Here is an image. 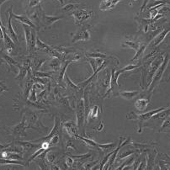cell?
<instances>
[{
	"label": "cell",
	"mask_w": 170,
	"mask_h": 170,
	"mask_svg": "<svg viewBox=\"0 0 170 170\" xmlns=\"http://www.w3.org/2000/svg\"><path fill=\"white\" fill-rule=\"evenodd\" d=\"M90 35L89 30L87 29H83L79 32H78L72 39V42H76L78 41H88L89 40Z\"/></svg>",
	"instance_id": "7"
},
{
	"label": "cell",
	"mask_w": 170,
	"mask_h": 170,
	"mask_svg": "<svg viewBox=\"0 0 170 170\" xmlns=\"http://www.w3.org/2000/svg\"><path fill=\"white\" fill-rule=\"evenodd\" d=\"M123 46H129L130 48H133L136 51H137L141 46L140 43L132 41H125V43L123 44Z\"/></svg>",
	"instance_id": "17"
},
{
	"label": "cell",
	"mask_w": 170,
	"mask_h": 170,
	"mask_svg": "<svg viewBox=\"0 0 170 170\" xmlns=\"http://www.w3.org/2000/svg\"><path fill=\"white\" fill-rule=\"evenodd\" d=\"M79 6H80V4H78V3H68L62 8V11L63 12H69L70 10H72L75 8H78Z\"/></svg>",
	"instance_id": "16"
},
{
	"label": "cell",
	"mask_w": 170,
	"mask_h": 170,
	"mask_svg": "<svg viewBox=\"0 0 170 170\" xmlns=\"http://www.w3.org/2000/svg\"><path fill=\"white\" fill-rule=\"evenodd\" d=\"M0 164H19V165H24L20 161H15V160H9L6 158H0Z\"/></svg>",
	"instance_id": "18"
},
{
	"label": "cell",
	"mask_w": 170,
	"mask_h": 170,
	"mask_svg": "<svg viewBox=\"0 0 170 170\" xmlns=\"http://www.w3.org/2000/svg\"><path fill=\"white\" fill-rule=\"evenodd\" d=\"M5 1H6V0H0V5H1V4L3 3V2H5Z\"/></svg>",
	"instance_id": "29"
},
{
	"label": "cell",
	"mask_w": 170,
	"mask_h": 170,
	"mask_svg": "<svg viewBox=\"0 0 170 170\" xmlns=\"http://www.w3.org/2000/svg\"><path fill=\"white\" fill-rule=\"evenodd\" d=\"M132 153H133L132 151H126V152H121V153L118 154L117 158H119V159H122V158H125V157H127V156L131 155V154H132Z\"/></svg>",
	"instance_id": "22"
},
{
	"label": "cell",
	"mask_w": 170,
	"mask_h": 170,
	"mask_svg": "<svg viewBox=\"0 0 170 170\" xmlns=\"http://www.w3.org/2000/svg\"><path fill=\"white\" fill-rule=\"evenodd\" d=\"M41 20L42 22L44 23V24H46V26H50L51 24L57 22V20H59L61 19H63V17H57V16H50V15H46V13H44L41 10Z\"/></svg>",
	"instance_id": "5"
},
{
	"label": "cell",
	"mask_w": 170,
	"mask_h": 170,
	"mask_svg": "<svg viewBox=\"0 0 170 170\" xmlns=\"http://www.w3.org/2000/svg\"><path fill=\"white\" fill-rule=\"evenodd\" d=\"M93 15V12L91 11H87L84 9H78L74 12L72 13V16L75 19V23L78 24H81L83 23L84 20H86L89 18H90Z\"/></svg>",
	"instance_id": "3"
},
{
	"label": "cell",
	"mask_w": 170,
	"mask_h": 170,
	"mask_svg": "<svg viewBox=\"0 0 170 170\" xmlns=\"http://www.w3.org/2000/svg\"><path fill=\"white\" fill-rule=\"evenodd\" d=\"M163 108H161V109L155 110V111H149V112H147V113L146 114H142V115H140V116L136 115V114L133 113V112H131V114L132 116H131L127 115V118L130 120H139V128H140V130H138V132H141V131H142V130H141V128H142V123L147 120L149 119V118H151L152 116H154V115H156V114L158 113V112H160V111H163Z\"/></svg>",
	"instance_id": "1"
},
{
	"label": "cell",
	"mask_w": 170,
	"mask_h": 170,
	"mask_svg": "<svg viewBox=\"0 0 170 170\" xmlns=\"http://www.w3.org/2000/svg\"><path fill=\"white\" fill-rule=\"evenodd\" d=\"M98 115V106H94L92 108V110L90 111V113L89 114V116H88V121L90 119H92V118H94V117H97Z\"/></svg>",
	"instance_id": "19"
},
{
	"label": "cell",
	"mask_w": 170,
	"mask_h": 170,
	"mask_svg": "<svg viewBox=\"0 0 170 170\" xmlns=\"http://www.w3.org/2000/svg\"><path fill=\"white\" fill-rule=\"evenodd\" d=\"M133 161H134V158H132V157H131V158H129V159H128V160H127V161L125 162V163H123L122 165H121V166H120V167L118 168V169H122L123 168L126 167V166H128V165H131V164H132V163H133Z\"/></svg>",
	"instance_id": "23"
},
{
	"label": "cell",
	"mask_w": 170,
	"mask_h": 170,
	"mask_svg": "<svg viewBox=\"0 0 170 170\" xmlns=\"http://www.w3.org/2000/svg\"><path fill=\"white\" fill-rule=\"evenodd\" d=\"M9 145H2V144H0V151L1 150H5L7 148V147H9Z\"/></svg>",
	"instance_id": "27"
},
{
	"label": "cell",
	"mask_w": 170,
	"mask_h": 170,
	"mask_svg": "<svg viewBox=\"0 0 170 170\" xmlns=\"http://www.w3.org/2000/svg\"><path fill=\"white\" fill-rule=\"evenodd\" d=\"M46 155H47V160L49 162H51V163H52V162H54V160H55V158H57V154H56V152H46Z\"/></svg>",
	"instance_id": "21"
},
{
	"label": "cell",
	"mask_w": 170,
	"mask_h": 170,
	"mask_svg": "<svg viewBox=\"0 0 170 170\" xmlns=\"http://www.w3.org/2000/svg\"><path fill=\"white\" fill-rule=\"evenodd\" d=\"M84 116H85V111H84V101L80 100L77 107V120H78V128H82L84 125Z\"/></svg>",
	"instance_id": "4"
},
{
	"label": "cell",
	"mask_w": 170,
	"mask_h": 170,
	"mask_svg": "<svg viewBox=\"0 0 170 170\" xmlns=\"http://www.w3.org/2000/svg\"><path fill=\"white\" fill-rule=\"evenodd\" d=\"M147 2H148V0H144V1H143V4H142V9H141V10H142H142L145 9V7H146V3H147Z\"/></svg>",
	"instance_id": "28"
},
{
	"label": "cell",
	"mask_w": 170,
	"mask_h": 170,
	"mask_svg": "<svg viewBox=\"0 0 170 170\" xmlns=\"http://www.w3.org/2000/svg\"><path fill=\"white\" fill-rule=\"evenodd\" d=\"M116 143H106V144H100L98 143V147L102 149L105 152H109L111 150H114L116 147Z\"/></svg>",
	"instance_id": "15"
},
{
	"label": "cell",
	"mask_w": 170,
	"mask_h": 170,
	"mask_svg": "<svg viewBox=\"0 0 170 170\" xmlns=\"http://www.w3.org/2000/svg\"><path fill=\"white\" fill-rule=\"evenodd\" d=\"M148 104H149V99L140 98V99H137V101L135 102V107L137 108L138 111H142L146 109Z\"/></svg>",
	"instance_id": "10"
},
{
	"label": "cell",
	"mask_w": 170,
	"mask_h": 170,
	"mask_svg": "<svg viewBox=\"0 0 170 170\" xmlns=\"http://www.w3.org/2000/svg\"><path fill=\"white\" fill-rule=\"evenodd\" d=\"M24 33H25V39H26L27 49L29 52H31L35 47V31L29 28V25L23 24Z\"/></svg>",
	"instance_id": "2"
},
{
	"label": "cell",
	"mask_w": 170,
	"mask_h": 170,
	"mask_svg": "<svg viewBox=\"0 0 170 170\" xmlns=\"http://www.w3.org/2000/svg\"><path fill=\"white\" fill-rule=\"evenodd\" d=\"M168 31H169V30H164L163 32L162 33V34H160V36H158V38L154 40V44H153V46H158V44H159V43H160V42L164 39V37H165V36L167 35V33L168 32Z\"/></svg>",
	"instance_id": "20"
},
{
	"label": "cell",
	"mask_w": 170,
	"mask_h": 170,
	"mask_svg": "<svg viewBox=\"0 0 170 170\" xmlns=\"http://www.w3.org/2000/svg\"><path fill=\"white\" fill-rule=\"evenodd\" d=\"M64 128L68 132V134L71 137H76L78 135V128L74 123L71 122V121L66 122L64 124Z\"/></svg>",
	"instance_id": "9"
},
{
	"label": "cell",
	"mask_w": 170,
	"mask_h": 170,
	"mask_svg": "<svg viewBox=\"0 0 170 170\" xmlns=\"http://www.w3.org/2000/svg\"><path fill=\"white\" fill-rule=\"evenodd\" d=\"M168 60V57H167L166 59L164 60L163 63L161 67L159 68V70H158V72H157V74H156V76L154 77V78H153V80H152V85H151V89H152V87L155 86L156 84L158 83V81L161 79L162 76H163V73L164 72V69H165V68L167 67Z\"/></svg>",
	"instance_id": "6"
},
{
	"label": "cell",
	"mask_w": 170,
	"mask_h": 170,
	"mask_svg": "<svg viewBox=\"0 0 170 170\" xmlns=\"http://www.w3.org/2000/svg\"><path fill=\"white\" fill-rule=\"evenodd\" d=\"M120 0H104L100 3L99 9L101 10H109L114 9Z\"/></svg>",
	"instance_id": "8"
},
{
	"label": "cell",
	"mask_w": 170,
	"mask_h": 170,
	"mask_svg": "<svg viewBox=\"0 0 170 170\" xmlns=\"http://www.w3.org/2000/svg\"><path fill=\"white\" fill-rule=\"evenodd\" d=\"M145 48H146V46H145V45L141 46L140 48H139V50H138V51H137V55H136V56H135V57H133L132 59H131V61H134V60L137 59V57H139V56H140L141 53H142V52H143L144 49H145Z\"/></svg>",
	"instance_id": "24"
},
{
	"label": "cell",
	"mask_w": 170,
	"mask_h": 170,
	"mask_svg": "<svg viewBox=\"0 0 170 170\" xmlns=\"http://www.w3.org/2000/svg\"><path fill=\"white\" fill-rule=\"evenodd\" d=\"M13 16L15 17L16 20H18L19 21H20V22H22L23 24H27V25H29V26H31L32 28H36V25L33 24L32 22H31V20H30L29 19L27 18L26 16H24V15H13Z\"/></svg>",
	"instance_id": "12"
},
{
	"label": "cell",
	"mask_w": 170,
	"mask_h": 170,
	"mask_svg": "<svg viewBox=\"0 0 170 170\" xmlns=\"http://www.w3.org/2000/svg\"><path fill=\"white\" fill-rule=\"evenodd\" d=\"M13 14L12 11L9 14V17L8 19V29H9V36L14 40V41L17 42V36H16V34L15 33L14 30H13L12 25H11V18H12Z\"/></svg>",
	"instance_id": "11"
},
{
	"label": "cell",
	"mask_w": 170,
	"mask_h": 170,
	"mask_svg": "<svg viewBox=\"0 0 170 170\" xmlns=\"http://www.w3.org/2000/svg\"><path fill=\"white\" fill-rule=\"evenodd\" d=\"M59 1H60V3L63 4V0H59Z\"/></svg>",
	"instance_id": "30"
},
{
	"label": "cell",
	"mask_w": 170,
	"mask_h": 170,
	"mask_svg": "<svg viewBox=\"0 0 170 170\" xmlns=\"http://www.w3.org/2000/svg\"><path fill=\"white\" fill-rule=\"evenodd\" d=\"M15 143L17 145H20L24 149H33V148H37V147H41L39 144H34L31 143L30 142H15Z\"/></svg>",
	"instance_id": "13"
},
{
	"label": "cell",
	"mask_w": 170,
	"mask_h": 170,
	"mask_svg": "<svg viewBox=\"0 0 170 170\" xmlns=\"http://www.w3.org/2000/svg\"><path fill=\"white\" fill-rule=\"evenodd\" d=\"M73 163V158L72 157H67L66 158V164L68 165V167H71L72 166V164Z\"/></svg>",
	"instance_id": "26"
},
{
	"label": "cell",
	"mask_w": 170,
	"mask_h": 170,
	"mask_svg": "<svg viewBox=\"0 0 170 170\" xmlns=\"http://www.w3.org/2000/svg\"><path fill=\"white\" fill-rule=\"evenodd\" d=\"M41 1V0H30V1H29V7H30V8H32V7L37 6Z\"/></svg>",
	"instance_id": "25"
},
{
	"label": "cell",
	"mask_w": 170,
	"mask_h": 170,
	"mask_svg": "<svg viewBox=\"0 0 170 170\" xmlns=\"http://www.w3.org/2000/svg\"><path fill=\"white\" fill-rule=\"evenodd\" d=\"M139 92L138 91H127V92H120V96L125 98L126 100H131L132 98L137 95Z\"/></svg>",
	"instance_id": "14"
}]
</instances>
